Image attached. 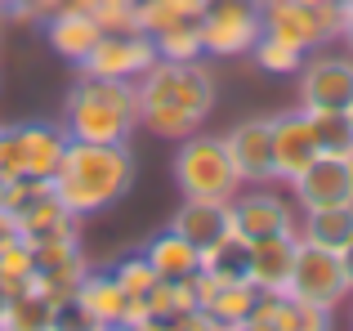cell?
<instances>
[{"instance_id":"cell-38","label":"cell","mask_w":353,"mask_h":331,"mask_svg":"<svg viewBox=\"0 0 353 331\" xmlns=\"http://www.w3.org/2000/svg\"><path fill=\"white\" fill-rule=\"evenodd\" d=\"M340 41L349 45V54H353V5L345 9V23H340Z\"/></svg>"},{"instance_id":"cell-10","label":"cell","mask_w":353,"mask_h":331,"mask_svg":"<svg viewBox=\"0 0 353 331\" xmlns=\"http://www.w3.org/2000/svg\"><path fill=\"white\" fill-rule=\"evenodd\" d=\"M157 63V45L143 32H103L81 72L90 77H112V81H139Z\"/></svg>"},{"instance_id":"cell-16","label":"cell","mask_w":353,"mask_h":331,"mask_svg":"<svg viewBox=\"0 0 353 331\" xmlns=\"http://www.w3.org/2000/svg\"><path fill=\"white\" fill-rule=\"evenodd\" d=\"M18 219V237H27L32 246H45V242H63V237H77V215L54 197V188H45L41 197H32L27 206L9 210Z\"/></svg>"},{"instance_id":"cell-21","label":"cell","mask_w":353,"mask_h":331,"mask_svg":"<svg viewBox=\"0 0 353 331\" xmlns=\"http://www.w3.org/2000/svg\"><path fill=\"white\" fill-rule=\"evenodd\" d=\"M143 260L157 269V278H192L201 269V251L174 228H161L157 237L143 242Z\"/></svg>"},{"instance_id":"cell-27","label":"cell","mask_w":353,"mask_h":331,"mask_svg":"<svg viewBox=\"0 0 353 331\" xmlns=\"http://www.w3.org/2000/svg\"><path fill=\"white\" fill-rule=\"evenodd\" d=\"M54 318V300L41 291H23V296L5 300V314H0V331H50Z\"/></svg>"},{"instance_id":"cell-40","label":"cell","mask_w":353,"mask_h":331,"mask_svg":"<svg viewBox=\"0 0 353 331\" xmlns=\"http://www.w3.org/2000/svg\"><path fill=\"white\" fill-rule=\"evenodd\" d=\"M134 331H170V323H165V318H148V323L134 327Z\"/></svg>"},{"instance_id":"cell-32","label":"cell","mask_w":353,"mask_h":331,"mask_svg":"<svg viewBox=\"0 0 353 331\" xmlns=\"http://www.w3.org/2000/svg\"><path fill=\"white\" fill-rule=\"evenodd\" d=\"M112 278L121 282V291H125L130 300H143L148 291H152V282H157V269L143 260V251H134V255H121L112 264Z\"/></svg>"},{"instance_id":"cell-7","label":"cell","mask_w":353,"mask_h":331,"mask_svg":"<svg viewBox=\"0 0 353 331\" xmlns=\"http://www.w3.org/2000/svg\"><path fill=\"white\" fill-rule=\"evenodd\" d=\"M286 296L295 305H318L336 314L340 305L353 296L349 278H345V264H340V251L318 242H295V264H291V278H286Z\"/></svg>"},{"instance_id":"cell-18","label":"cell","mask_w":353,"mask_h":331,"mask_svg":"<svg viewBox=\"0 0 353 331\" xmlns=\"http://www.w3.org/2000/svg\"><path fill=\"white\" fill-rule=\"evenodd\" d=\"M295 242H300V233L250 242V260H246L250 287L255 291H286V278H291V264H295Z\"/></svg>"},{"instance_id":"cell-11","label":"cell","mask_w":353,"mask_h":331,"mask_svg":"<svg viewBox=\"0 0 353 331\" xmlns=\"http://www.w3.org/2000/svg\"><path fill=\"white\" fill-rule=\"evenodd\" d=\"M228 219H233V233L246 237V242H259V237H286V233H300L295 224V210L286 197L268 188H250V192H237L228 201Z\"/></svg>"},{"instance_id":"cell-41","label":"cell","mask_w":353,"mask_h":331,"mask_svg":"<svg viewBox=\"0 0 353 331\" xmlns=\"http://www.w3.org/2000/svg\"><path fill=\"white\" fill-rule=\"evenodd\" d=\"M99 331H134L130 323H108V327H99Z\"/></svg>"},{"instance_id":"cell-43","label":"cell","mask_w":353,"mask_h":331,"mask_svg":"<svg viewBox=\"0 0 353 331\" xmlns=\"http://www.w3.org/2000/svg\"><path fill=\"white\" fill-rule=\"evenodd\" d=\"M0 206H5V179H0Z\"/></svg>"},{"instance_id":"cell-4","label":"cell","mask_w":353,"mask_h":331,"mask_svg":"<svg viewBox=\"0 0 353 331\" xmlns=\"http://www.w3.org/2000/svg\"><path fill=\"white\" fill-rule=\"evenodd\" d=\"M174 188L192 201H233L241 192V179L228 161L224 139H210V134H188L174 148Z\"/></svg>"},{"instance_id":"cell-34","label":"cell","mask_w":353,"mask_h":331,"mask_svg":"<svg viewBox=\"0 0 353 331\" xmlns=\"http://www.w3.org/2000/svg\"><path fill=\"white\" fill-rule=\"evenodd\" d=\"M68 0H0V18L14 23H45L54 9H63Z\"/></svg>"},{"instance_id":"cell-42","label":"cell","mask_w":353,"mask_h":331,"mask_svg":"<svg viewBox=\"0 0 353 331\" xmlns=\"http://www.w3.org/2000/svg\"><path fill=\"white\" fill-rule=\"evenodd\" d=\"M300 5H331V0H300Z\"/></svg>"},{"instance_id":"cell-46","label":"cell","mask_w":353,"mask_h":331,"mask_svg":"<svg viewBox=\"0 0 353 331\" xmlns=\"http://www.w3.org/2000/svg\"><path fill=\"white\" fill-rule=\"evenodd\" d=\"M255 5H259V0H255Z\"/></svg>"},{"instance_id":"cell-19","label":"cell","mask_w":353,"mask_h":331,"mask_svg":"<svg viewBox=\"0 0 353 331\" xmlns=\"http://www.w3.org/2000/svg\"><path fill=\"white\" fill-rule=\"evenodd\" d=\"M72 300H77L81 309H85L94 323H125V305H130V296L121 291V282L112 278V269H90L85 278L77 282V291H72Z\"/></svg>"},{"instance_id":"cell-13","label":"cell","mask_w":353,"mask_h":331,"mask_svg":"<svg viewBox=\"0 0 353 331\" xmlns=\"http://www.w3.org/2000/svg\"><path fill=\"white\" fill-rule=\"evenodd\" d=\"M228 161H233L241 188L246 183H268L273 179V126L268 117H246L224 134Z\"/></svg>"},{"instance_id":"cell-30","label":"cell","mask_w":353,"mask_h":331,"mask_svg":"<svg viewBox=\"0 0 353 331\" xmlns=\"http://www.w3.org/2000/svg\"><path fill=\"white\" fill-rule=\"evenodd\" d=\"M250 59H255L259 72H268V77H295L304 63V50H295V45L277 41V36H259L255 45H250Z\"/></svg>"},{"instance_id":"cell-24","label":"cell","mask_w":353,"mask_h":331,"mask_svg":"<svg viewBox=\"0 0 353 331\" xmlns=\"http://www.w3.org/2000/svg\"><path fill=\"white\" fill-rule=\"evenodd\" d=\"M246 260H250V242L237 233H224L219 242L201 246V273H210L215 282H246Z\"/></svg>"},{"instance_id":"cell-39","label":"cell","mask_w":353,"mask_h":331,"mask_svg":"<svg viewBox=\"0 0 353 331\" xmlns=\"http://www.w3.org/2000/svg\"><path fill=\"white\" fill-rule=\"evenodd\" d=\"M340 264H345V278H349V291H353V242L340 246Z\"/></svg>"},{"instance_id":"cell-1","label":"cell","mask_w":353,"mask_h":331,"mask_svg":"<svg viewBox=\"0 0 353 331\" xmlns=\"http://www.w3.org/2000/svg\"><path fill=\"white\" fill-rule=\"evenodd\" d=\"M134 94H139V126L143 130H152L157 139H188L210 121L215 77H210L206 59L192 63L157 59L134 81Z\"/></svg>"},{"instance_id":"cell-28","label":"cell","mask_w":353,"mask_h":331,"mask_svg":"<svg viewBox=\"0 0 353 331\" xmlns=\"http://www.w3.org/2000/svg\"><path fill=\"white\" fill-rule=\"evenodd\" d=\"M295 323H300V305L286 291H259L241 331H295Z\"/></svg>"},{"instance_id":"cell-2","label":"cell","mask_w":353,"mask_h":331,"mask_svg":"<svg viewBox=\"0 0 353 331\" xmlns=\"http://www.w3.org/2000/svg\"><path fill=\"white\" fill-rule=\"evenodd\" d=\"M134 183V152L130 143H81L72 139L59 170L50 174V188L77 219L112 210Z\"/></svg>"},{"instance_id":"cell-31","label":"cell","mask_w":353,"mask_h":331,"mask_svg":"<svg viewBox=\"0 0 353 331\" xmlns=\"http://www.w3.org/2000/svg\"><path fill=\"white\" fill-rule=\"evenodd\" d=\"M152 45H157V59H170V63L206 59V50H201V27H197V23L165 27V32H157V36H152Z\"/></svg>"},{"instance_id":"cell-23","label":"cell","mask_w":353,"mask_h":331,"mask_svg":"<svg viewBox=\"0 0 353 331\" xmlns=\"http://www.w3.org/2000/svg\"><path fill=\"white\" fill-rule=\"evenodd\" d=\"M300 237H304V242H318V246H331V251L349 246V242H353V201H345V206L304 210Z\"/></svg>"},{"instance_id":"cell-35","label":"cell","mask_w":353,"mask_h":331,"mask_svg":"<svg viewBox=\"0 0 353 331\" xmlns=\"http://www.w3.org/2000/svg\"><path fill=\"white\" fill-rule=\"evenodd\" d=\"M99 327H103V323H94L77 300H59V305H54L50 331H99Z\"/></svg>"},{"instance_id":"cell-22","label":"cell","mask_w":353,"mask_h":331,"mask_svg":"<svg viewBox=\"0 0 353 331\" xmlns=\"http://www.w3.org/2000/svg\"><path fill=\"white\" fill-rule=\"evenodd\" d=\"M206 9H210V0H134V32L157 36L165 27L201 23Z\"/></svg>"},{"instance_id":"cell-37","label":"cell","mask_w":353,"mask_h":331,"mask_svg":"<svg viewBox=\"0 0 353 331\" xmlns=\"http://www.w3.org/2000/svg\"><path fill=\"white\" fill-rule=\"evenodd\" d=\"M295 331H336V318H331V309L300 305V323H295Z\"/></svg>"},{"instance_id":"cell-36","label":"cell","mask_w":353,"mask_h":331,"mask_svg":"<svg viewBox=\"0 0 353 331\" xmlns=\"http://www.w3.org/2000/svg\"><path fill=\"white\" fill-rule=\"evenodd\" d=\"M165 323H170V331H224L206 309H188V314H179V318H165Z\"/></svg>"},{"instance_id":"cell-12","label":"cell","mask_w":353,"mask_h":331,"mask_svg":"<svg viewBox=\"0 0 353 331\" xmlns=\"http://www.w3.org/2000/svg\"><path fill=\"white\" fill-rule=\"evenodd\" d=\"M268 126H273V179L295 183L322 157L318 139H313V126H309V112H304V108H291V112L268 117Z\"/></svg>"},{"instance_id":"cell-15","label":"cell","mask_w":353,"mask_h":331,"mask_svg":"<svg viewBox=\"0 0 353 331\" xmlns=\"http://www.w3.org/2000/svg\"><path fill=\"white\" fill-rule=\"evenodd\" d=\"M300 210H318V206H345L353 201V157H327L322 152L300 179L291 183Z\"/></svg>"},{"instance_id":"cell-29","label":"cell","mask_w":353,"mask_h":331,"mask_svg":"<svg viewBox=\"0 0 353 331\" xmlns=\"http://www.w3.org/2000/svg\"><path fill=\"white\" fill-rule=\"evenodd\" d=\"M318 152L327 157H353V117L349 112H309Z\"/></svg>"},{"instance_id":"cell-8","label":"cell","mask_w":353,"mask_h":331,"mask_svg":"<svg viewBox=\"0 0 353 331\" xmlns=\"http://www.w3.org/2000/svg\"><path fill=\"white\" fill-rule=\"evenodd\" d=\"M201 50L206 59H241L250 54V45L264 36L255 0H210V9L201 14Z\"/></svg>"},{"instance_id":"cell-26","label":"cell","mask_w":353,"mask_h":331,"mask_svg":"<svg viewBox=\"0 0 353 331\" xmlns=\"http://www.w3.org/2000/svg\"><path fill=\"white\" fill-rule=\"evenodd\" d=\"M259 291L250 287V282H219L215 296L206 300V314L215 318L224 331H241V323H246V314L255 309Z\"/></svg>"},{"instance_id":"cell-45","label":"cell","mask_w":353,"mask_h":331,"mask_svg":"<svg viewBox=\"0 0 353 331\" xmlns=\"http://www.w3.org/2000/svg\"><path fill=\"white\" fill-rule=\"evenodd\" d=\"M349 117H353V108H349Z\"/></svg>"},{"instance_id":"cell-33","label":"cell","mask_w":353,"mask_h":331,"mask_svg":"<svg viewBox=\"0 0 353 331\" xmlns=\"http://www.w3.org/2000/svg\"><path fill=\"white\" fill-rule=\"evenodd\" d=\"M68 5L85 9L103 32H134V0H68Z\"/></svg>"},{"instance_id":"cell-17","label":"cell","mask_w":353,"mask_h":331,"mask_svg":"<svg viewBox=\"0 0 353 331\" xmlns=\"http://www.w3.org/2000/svg\"><path fill=\"white\" fill-rule=\"evenodd\" d=\"M45 36H50V50L59 54V59H68V63H77V68H81V63L90 59V50L99 45L103 27H99L85 9L63 5V9H54V14L45 18Z\"/></svg>"},{"instance_id":"cell-3","label":"cell","mask_w":353,"mask_h":331,"mask_svg":"<svg viewBox=\"0 0 353 331\" xmlns=\"http://www.w3.org/2000/svg\"><path fill=\"white\" fill-rule=\"evenodd\" d=\"M63 130H68V139L81 143H130V134L139 130L134 81L81 72L63 99Z\"/></svg>"},{"instance_id":"cell-20","label":"cell","mask_w":353,"mask_h":331,"mask_svg":"<svg viewBox=\"0 0 353 331\" xmlns=\"http://www.w3.org/2000/svg\"><path fill=\"white\" fill-rule=\"evenodd\" d=\"M170 228H174V233H183V237H188V242L201 251V246L219 242L224 233H233L228 201H192V197H183V206L174 210Z\"/></svg>"},{"instance_id":"cell-14","label":"cell","mask_w":353,"mask_h":331,"mask_svg":"<svg viewBox=\"0 0 353 331\" xmlns=\"http://www.w3.org/2000/svg\"><path fill=\"white\" fill-rule=\"evenodd\" d=\"M85 273H90V260L77 246V237L36 246V282L32 287L41 291V296H50L54 305H59V300H72V291H77V282L85 278Z\"/></svg>"},{"instance_id":"cell-44","label":"cell","mask_w":353,"mask_h":331,"mask_svg":"<svg viewBox=\"0 0 353 331\" xmlns=\"http://www.w3.org/2000/svg\"><path fill=\"white\" fill-rule=\"evenodd\" d=\"M336 5H340V9H349V5H353V0H336Z\"/></svg>"},{"instance_id":"cell-5","label":"cell","mask_w":353,"mask_h":331,"mask_svg":"<svg viewBox=\"0 0 353 331\" xmlns=\"http://www.w3.org/2000/svg\"><path fill=\"white\" fill-rule=\"evenodd\" d=\"M68 130L59 121H18L0 126V179H50L68 152Z\"/></svg>"},{"instance_id":"cell-9","label":"cell","mask_w":353,"mask_h":331,"mask_svg":"<svg viewBox=\"0 0 353 331\" xmlns=\"http://www.w3.org/2000/svg\"><path fill=\"white\" fill-rule=\"evenodd\" d=\"M300 108L304 112H349L353 108V54H304L300 63Z\"/></svg>"},{"instance_id":"cell-6","label":"cell","mask_w":353,"mask_h":331,"mask_svg":"<svg viewBox=\"0 0 353 331\" xmlns=\"http://www.w3.org/2000/svg\"><path fill=\"white\" fill-rule=\"evenodd\" d=\"M259 23L268 36L295 45V50L313 54L322 45L340 41V23H345V9L331 0V5H300V0H259Z\"/></svg>"},{"instance_id":"cell-25","label":"cell","mask_w":353,"mask_h":331,"mask_svg":"<svg viewBox=\"0 0 353 331\" xmlns=\"http://www.w3.org/2000/svg\"><path fill=\"white\" fill-rule=\"evenodd\" d=\"M32 282H36V246L27 237H14V242L0 246V291L9 300L32 291Z\"/></svg>"}]
</instances>
